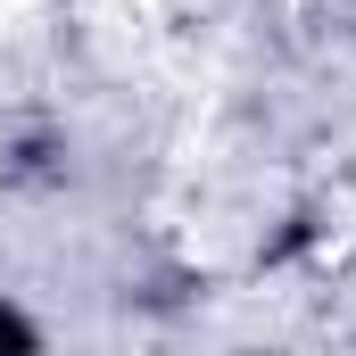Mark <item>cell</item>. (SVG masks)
I'll return each instance as SVG.
<instances>
[{"instance_id":"obj_1","label":"cell","mask_w":356,"mask_h":356,"mask_svg":"<svg viewBox=\"0 0 356 356\" xmlns=\"http://www.w3.org/2000/svg\"><path fill=\"white\" fill-rule=\"evenodd\" d=\"M8 175H67V141H58L50 124H25V133L8 141Z\"/></svg>"},{"instance_id":"obj_2","label":"cell","mask_w":356,"mask_h":356,"mask_svg":"<svg viewBox=\"0 0 356 356\" xmlns=\"http://www.w3.org/2000/svg\"><path fill=\"white\" fill-rule=\"evenodd\" d=\"M0 356H42V332L17 298H0Z\"/></svg>"}]
</instances>
